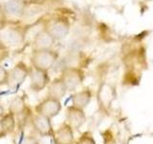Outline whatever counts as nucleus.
I'll list each match as a JSON object with an SVG mask.
<instances>
[{"instance_id":"nucleus-1","label":"nucleus","mask_w":153,"mask_h":144,"mask_svg":"<svg viewBox=\"0 0 153 144\" xmlns=\"http://www.w3.org/2000/svg\"><path fill=\"white\" fill-rule=\"evenodd\" d=\"M56 59H57V55L54 51L37 50L33 52L31 57V62L35 68L47 72L55 64Z\"/></svg>"},{"instance_id":"nucleus-2","label":"nucleus","mask_w":153,"mask_h":144,"mask_svg":"<svg viewBox=\"0 0 153 144\" xmlns=\"http://www.w3.org/2000/svg\"><path fill=\"white\" fill-rule=\"evenodd\" d=\"M44 29L56 41L63 40L68 36L70 25L69 22L64 18H54L46 23Z\"/></svg>"},{"instance_id":"nucleus-3","label":"nucleus","mask_w":153,"mask_h":144,"mask_svg":"<svg viewBox=\"0 0 153 144\" xmlns=\"http://www.w3.org/2000/svg\"><path fill=\"white\" fill-rule=\"evenodd\" d=\"M0 40L9 46H16L25 40V32L19 28L11 27L0 31Z\"/></svg>"},{"instance_id":"nucleus-4","label":"nucleus","mask_w":153,"mask_h":144,"mask_svg":"<svg viewBox=\"0 0 153 144\" xmlns=\"http://www.w3.org/2000/svg\"><path fill=\"white\" fill-rule=\"evenodd\" d=\"M25 8L22 0H8L2 4V13L11 18H20L24 16Z\"/></svg>"},{"instance_id":"nucleus-5","label":"nucleus","mask_w":153,"mask_h":144,"mask_svg":"<svg viewBox=\"0 0 153 144\" xmlns=\"http://www.w3.org/2000/svg\"><path fill=\"white\" fill-rule=\"evenodd\" d=\"M61 109V104L57 99L55 98H47L38 106L37 110L40 115L46 116L48 118H53L59 114Z\"/></svg>"},{"instance_id":"nucleus-6","label":"nucleus","mask_w":153,"mask_h":144,"mask_svg":"<svg viewBox=\"0 0 153 144\" xmlns=\"http://www.w3.org/2000/svg\"><path fill=\"white\" fill-rule=\"evenodd\" d=\"M55 40L45 29H42L33 38V51L37 50H51V47L54 45Z\"/></svg>"},{"instance_id":"nucleus-7","label":"nucleus","mask_w":153,"mask_h":144,"mask_svg":"<svg viewBox=\"0 0 153 144\" xmlns=\"http://www.w3.org/2000/svg\"><path fill=\"white\" fill-rule=\"evenodd\" d=\"M29 75H30V80H31V88L33 90L39 91L46 86L48 83V76L46 71L39 70L33 67L29 71Z\"/></svg>"},{"instance_id":"nucleus-8","label":"nucleus","mask_w":153,"mask_h":144,"mask_svg":"<svg viewBox=\"0 0 153 144\" xmlns=\"http://www.w3.org/2000/svg\"><path fill=\"white\" fill-rule=\"evenodd\" d=\"M60 79L63 82L67 90H73L80 84L81 76L78 69L66 68L62 72V76Z\"/></svg>"},{"instance_id":"nucleus-9","label":"nucleus","mask_w":153,"mask_h":144,"mask_svg":"<svg viewBox=\"0 0 153 144\" xmlns=\"http://www.w3.org/2000/svg\"><path fill=\"white\" fill-rule=\"evenodd\" d=\"M29 71L30 70L28 69V67L23 62H19L9 73L8 84L10 86L21 85L22 82L26 79L27 75L29 74Z\"/></svg>"},{"instance_id":"nucleus-10","label":"nucleus","mask_w":153,"mask_h":144,"mask_svg":"<svg viewBox=\"0 0 153 144\" xmlns=\"http://www.w3.org/2000/svg\"><path fill=\"white\" fill-rule=\"evenodd\" d=\"M33 127L42 136H49L52 133V125L50 122V118L40 114L36 116L35 119H33Z\"/></svg>"},{"instance_id":"nucleus-11","label":"nucleus","mask_w":153,"mask_h":144,"mask_svg":"<svg viewBox=\"0 0 153 144\" xmlns=\"http://www.w3.org/2000/svg\"><path fill=\"white\" fill-rule=\"evenodd\" d=\"M74 140V136L72 129L69 125H63L57 130L56 134V144H72Z\"/></svg>"},{"instance_id":"nucleus-12","label":"nucleus","mask_w":153,"mask_h":144,"mask_svg":"<svg viewBox=\"0 0 153 144\" xmlns=\"http://www.w3.org/2000/svg\"><path fill=\"white\" fill-rule=\"evenodd\" d=\"M67 119H68L69 124L73 128H79L84 122V114L79 109L74 107L68 110Z\"/></svg>"},{"instance_id":"nucleus-13","label":"nucleus","mask_w":153,"mask_h":144,"mask_svg":"<svg viewBox=\"0 0 153 144\" xmlns=\"http://www.w3.org/2000/svg\"><path fill=\"white\" fill-rule=\"evenodd\" d=\"M66 91L67 88L64 86L63 82L61 81V79H56L54 82H52L49 86V95L51 98L59 100L61 97H63Z\"/></svg>"},{"instance_id":"nucleus-14","label":"nucleus","mask_w":153,"mask_h":144,"mask_svg":"<svg viewBox=\"0 0 153 144\" xmlns=\"http://www.w3.org/2000/svg\"><path fill=\"white\" fill-rule=\"evenodd\" d=\"M90 100V94L87 91H82V92H79L74 96L73 99V103H74V107L76 109H81L85 107L86 105L88 104Z\"/></svg>"},{"instance_id":"nucleus-15","label":"nucleus","mask_w":153,"mask_h":144,"mask_svg":"<svg viewBox=\"0 0 153 144\" xmlns=\"http://www.w3.org/2000/svg\"><path fill=\"white\" fill-rule=\"evenodd\" d=\"M2 128L4 132H12L13 128H14V118H13V113H9L6 114L3 117L2 121Z\"/></svg>"},{"instance_id":"nucleus-16","label":"nucleus","mask_w":153,"mask_h":144,"mask_svg":"<svg viewBox=\"0 0 153 144\" xmlns=\"http://www.w3.org/2000/svg\"><path fill=\"white\" fill-rule=\"evenodd\" d=\"M24 109V101L21 97H16L11 103V113L18 114Z\"/></svg>"},{"instance_id":"nucleus-17","label":"nucleus","mask_w":153,"mask_h":144,"mask_svg":"<svg viewBox=\"0 0 153 144\" xmlns=\"http://www.w3.org/2000/svg\"><path fill=\"white\" fill-rule=\"evenodd\" d=\"M8 76L9 73L7 72V70L0 65V86L8 83Z\"/></svg>"},{"instance_id":"nucleus-18","label":"nucleus","mask_w":153,"mask_h":144,"mask_svg":"<svg viewBox=\"0 0 153 144\" xmlns=\"http://www.w3.org/2000/svg\"><path fill=\"white\" fill-rule=\"evenodd\" d=\"M79 144H95L94 140L90 137H82L80 138V141Z\"/></svg>"},{"instance_id":"nucleus-19","label":"nucleus","mask_w":153,"mask_h":144,"mask_svg":"<svg viewBox=\"0 0 153 144\" xmlns=\"http://www.w3.org/2000/svg\"><path fill=\"white\" fill-rule=\"evenodd\" d=\"M23 144H38V142H37V140L35 137L30 136V137H28L25 141H24Z\"/></svg>"},{"instance_id":"nucleus-20","label":"nucleus","mask_w":153,"mask_h":144,"mask_svg":"<svg viewBox=\"0 0 153 144\" xmlns=\"http://www.w3.org/2000/svg\"><path fill=\"white\" fill-rule=\"evenodd\" d=\"M3 113H4V109H3L2 106L0 105V116H1V115H3Z\"/></svg>"},{"instance_id":"nucleus-21","label":"nucleus","mask_w":153,"mask_h":144,"mask_svg":"<svg viewBox=\"0 0 153 144\" xmlns=\"http://www.w3.org/2000/svg\"><path fill=\"white\" fill-rule=\"evenodd\" d=\"M3 26H4V24H3V21L1 20V19H0V31H1L2 29H3Z\"/></svg>"},{"instance_id":"nucleus-22","label":"nucleus","mask_w":153,"mask_h":144,"mask_svg":"<svg viewBox=\"0 0 153 144\" xmlns=\"http://www.w3.org/2000/svg\"><path fill=\"white\" fill-rule=\"evenodd\" d=\"M3 132V128H2V124H1V121H0V134Z\"/></svg>"},{"instance_id":"nucleus-23","label":"nucleus","mask_w":153,"mask_h":144,"mask_svg":"<svg viewBox=\"0 0 153 144\" xmlns=\"http://www.w3.org/2000/svg\"><path fill=\"white\" fill-rule=\"evenodd\" d=\"M0 13H2V4L0 2Z\"/></svg>"}]
</instances>
